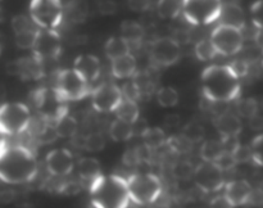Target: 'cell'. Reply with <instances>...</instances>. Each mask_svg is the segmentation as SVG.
<instances>
[{
  "label": "cell",
  "instance_id": "cell-1",
  "mask_svg": "<svg viewBox=\"0 0 263 208\" xmlns=\"http://www.w3.org/2000/svg\"><path fill=\"white\" fill-rule=\"evenodd\" d=\"M37 169V159L28 146L8 144L0 153V180L5 184L32 181Z\"/></svg>",
  "mask_w": 263,
  "mask_h": 208
},
{
  "label": "cell",
  "instance_id": "cell-2",
  "mask_svg": "<svg viewBox=\"0 0 263 208\" xmlns=\"http://www.w3.org/2000/svg\"><path fill=\"white\" fill-rule=\"evenodd\" d=\"M230 66H210L202 73L203 94L212 103H228L240 95V81Z\"/></svg>",
  "mask_w": 263,
  "mask_h": 208
},
{
  "label": "cell",
  "instance_id": "cell-3",
  "mask_svg": "<svg viewBox=\"0 0 263 208\" xmlns=\"http://www.w3.org/2000/svg\"><path fill=\"white\" fill-rule=\"evenodd\" d=\"M90 199L94 208H127V181L118 175H100L90 182Z\"/></svg>",
  "mask_w": 263,
  "mask_h": 208
},
{
  "label": "cell",
  "instance_id": "cell-4",
  "mask_svg": "<svg viewBox=\"0 0 263 208\" xmlns=\"http://www.w3.org/2000/svg\"><path fill=\"white\" fill-rule=\"evenodd\" d=\"M131 202L139 205L152 204L162 194V182L153 174H134L126 179Z\"/></svg>",
  "mask_w": 263,
  "mask_h": 208
},
{
  "label": "cell",
  "instance_id": "cell-5",
  "mask_svg": "<svg viewBox=\"0 0 263 208\" xmlns=\"http://www.w3.org/2000/svg\"><path fill=\"white\" fill-rule=\"evenodd\" d=\"M32 102L37 108L39 115L51 125H55L57 121L68 115V107L66 102L59 97L54 87L53 89L41 87L35 90L32 92Z\"/></svg>",
  "mask_w": 263,
  "mask_h": 208
},
{
  "label": "cell",
  "instance_id": "cell-6",
  "mask_svg": "<svg viewBox=\"0 0 263 208\" xmlns=\"http://www.w3.org/2000/svg\"><path fill=\"white\" fill-rule=\"evenodd\" d=\"M54 89L64 102L84 99L85 97L91 94L89 82L81 74L77 73L73 68L58 72Z\"/></svg>",
  "mask_w": 263,
  "mask_h": 208
},
{
  "label": "cell",
  "instance_id": "cell-7",
  "mask_svg": "<svg viewBox=\"0 0 263 208\" xmlns=\"http://www.w3.org/2000/svg\"><path fill=\"white\" fill-rule=\"evenodd\" d=\"M30 120V109L22 103H5L0 105V128L5 135L26 133Z\"/></svg>",
  "mask_w": 263,
  "mask_h": 208
},
{
  "label": "cell",
  "instance_id": "cell-8",
  "mask_svg": "<svg viewBox=\"0 0 263 208\" xmlns=\"http://www.w3.org/2000/svg\"><path fill=\"white\" fill-rule=\"evenodd\" d=\"M30 15L36 26L46 30H54L61 25L63 18V7L58 0H32Z\"/></svg>",
  "mask_w": 263,
  "mask_h": 208
},
{
  "label": "cell",
  "instance_id": "cell-9",
  "mask_svg": "<svg viewBox=\"0 0 263 208\" xmlns=\"http://www.w3.org/2000/svg\"><path fill=\"white\" fill-rule=\"evenodd\" d=\"M221 7V0H182V12L193 25H208L218 20Z\"/></svg>",
  "mask_w": 263,
  "mask_h": 208
},
{
  "label": "cell",
  "instance_id": "cell-10",
  "mask_svg": "<svg viewBox=\"0 0 263 208\" xmlns=\"http://www.w3.org/2000/svg\"><path fill=\"white\" fill-rule=\"evenodd\" d=\"M210 40L212 41L217 54L221 55H234L243 48L244 35L243 31L229 26L218 25L213 30Z\"/></svg>",
  "mask_w": 263,
  "mask_h": 208
},
{
  "label": "cell",
  "instance_id": "cell-11",
  "mask_svg": "<svg viewBox=\"0 0 263 208\" xmlns=\"http://www.w3.org/2000/svg\"><path fill=\"white\" fill-rule=\"evenodd\" d=\"M149 54L156 66L170 67L181 58V46L172 37H159L152 43Z\"/></svg>",
  "mask_w": 263,
  "mask_h": 208
},
{
  "label": "cell",
  "instance_id": "cell-12",
  "mask_svg": "<svg viewBox=\"0 0 263 208\" xmlns=\"http://www.w3.org/2000/svg\"><path fill=\"white\" fill-rule=\"evenodd\" d=\"M195 184L202 192H218L225 186L223 172L212 162H203L194 168Z\"/></svg>",
  "mask_w": 263,
  "mask_h": 208
},
{
  "label": "cell",
  "instance_id": "cell-13",
  "mask_svg": "<svg viewBox=\"0 0 263 208\" xmlns=\"http://www.w3.org/2000/svg\"><path fill=\"white\" fill-rule=\"evenodd\" d=\"M122 99L121 89L115 84H102L91 90V104L98 112H115Z\"/></svg>",
  "mask_w": 263,
  "mask_h": 208
},
{
  "label": "cell",
  "instance_id": "cell-14",
  "mask_svg": "<svg viewBox=\"0 0 263 208\" xmlns=\"http://www.w3.org/2000/svg\"><path fill=\"white\" fill-rule=\"evenodd\" d=\"M61 53V37L55 30L41 28L37 31L35 44L32 46V54L40 61L57 58Z\"/></svg>",
  "mask_w": 263,
  "mask_h": 208
},
{
  "label": "cell",
  "instance_id": "cell-15",
  "mask_svg": "<svg viewBox=\"0 0 263 208\" xmlns=\"http://www.w3.org/2000/svg\"><path fill=\"white\" fill-rule=\"evenodd\" d=\"M7 72L12 76L21 77L25 81H33L44 76L43 61L35 55L23 56L7 64Z\"/></svg>",
  "mask_w": 263,
  "mask_h": 208
},
{
  "label": "cell",
  "instance_id": "cell-16",
  "mask_svg": "<svg viewBox=\"0 0 263 208\" xmlns=\"http://www.w3.org/2000/svg\"><path fill=\"white\" fill-rule=\"evenodd\" d=\"M45 164L46 169L51 176H67L73 169V156L68 149H54L46 154Z\"/></svg>",
  "mask_w": 263,
  "mask_h": 208
},
{
  "label": "cell",
  "instance_id": "cell-17",
  "mask_svg": "<svg viewBox=\"0 0 263 208\" xmlns=\"http://www.w3.org/2000/svg\"><path fill=\"white\" fill-rule=\"evenodd\" d=\"M225 198L234 205H244L251 202L253 197V189L251 184L246 180H234V181L225 184Z\"/></svg>",
  "mask_w": 263,
  "mask_h": 208
},
{
  "label": "cell",
  "instance_id": "cell-18",
  "mask_svg": "<svg viewBox=\"0 0 263 208\" xmlns=\"http://www.w3.org/2000/svg\"><path fill=\"white\" fill-rule=\"evenodd\" d=\"M73 69L90 84L99 77L100 62L92 54H81L74 59Z\"/></svg>",
  "mask_w": 263,
  "mask_h": 208
},
{
  "label": "cell",
  "instance_id": "cell-19",
  "mask_svg": "<svg viewBox=\"0 0 263 208\" xmlns=\"http://www.w3.org/2000/svg\"><path fill=\"white\" fill-rule=\"evenodd\" d=\"M218 20L221 22L220 25L238 28L240 31H243L244 27H246V14H244V10L241 9L240 5L235 4V3L222 4Z\"/></svg>",
  "mask_w": 263,
  "mask_h": 208
},
{
  "label": "cell",
  "instance_id": "cell-20",
  "mask_svg": "<svg viewBox=\"0 0 263 208\" xmlns=\"http://www.w3.org/2000/svg\"><path fill=\"white\" fill-rule=\"evenodd\" d=\"M215 126L221 138H238L243 128L240 118L231 112H223L218 115L215 120Z\"/></svg>",
  "mask_w": 263,
  "mask_h": 208
},
{
  "label": "cell",
  "instance_id": "cell-21",
  "mask_svg": "<svg viewBox=\"0 0 263 208\" xmlns=\"http://www.w3.org/2000/svg\"><path fill=\"white\" fill-rule=\"evenodd\" d=\"M138 72V62L131 53L112 61V74L117 79L134 77Z\"/></svg>",
  "mask_w": 263,
  "mask_h": 208
},
{
  "label": "cell",
  "instance_id": "cell-22",
  "mask_svg": "<svg viewBox=\"0 0 263 208\" xmlns=\"http://www.w3.org/2000/svg\"><path fill=\"white\" fill-rule=\"evenodd\" d=\"M77 169H79V176L82 182H91L92 180L102 175V167H100L99 161L92 157H84L80 159L77 163Z\"/></svg>",
  "mask_w": 263,
  "mask_h": 208
},
{
  "label": "cell",
  "instance_id": "cell-23",
  "mask_svg": "<svg viewBox=\"0 0 263 208\" xmlns=\"http://www.w3.org/2000/svg\"><path fill=\"white\" fill-rule=\"evenodd\" d=\"M121 37L128 43V45L140 44L144 37V28L139 22L133 20H125L121 23Z\"/></svg>",
  "mask_w": 263,
  "mask_h": 208
},
{
  "label": "cell",
  "instance_id": "cell-24",
  "mask_svg": "<svg viewBox=\"0 0 263 208\" xmlns=\"http://www.w3.org/2000/svg\"><path fill=\"white\" fill-rule=\"evenodd\" d=\"M117 120L125 121L127 123H135L140 117V110H139L138 103L131 102V100L122 99L117 108L115 110Z\"/></svg>",
  "mask_w": 263,
  "mask_h": 208
},
{
  "label": "cell",
  "instance_id": "cell-25",
  "mask_svg": "<svg viewBox=\"0 0 263 208\" xmlns=\"http://www.w3.org/2000/svg\"><path fill=\"white\" fill-rule=\"evenodd\" d=\"M104 51L105 55H107L110 61H115V59L121 58V56L130 53V45H128L127 41L123 40L121 36H113V37L108 39L107 43H105Z\"/></svg>",
  "mask_w": 263,
  "mask_h": 208
},
{
  "label": "cell",
  "instance_id": "cell-26",
  "mask_svg": "<svg viewBox=\"0 0 263 208\" xmlns=\"http://www.w3.org/2000/svg\"><path fill=\"white\" fill-rule=\"evenodd\" d=\"M141 139L144 141V145L151 149V150L161 148V146L166 145L167 143L166 133L161 127H151L149 126L143 133Z\"/></svg>",
  "mask_w": 263,
  "mask_h": 208
},
{
  "label": "cell",
  "instance_id": "cell-27",
  "mask_svg": "<svg viewBox=\"0 0 263 208\" xmlns=\"http://www.w3.org/2000/svg\"><path fill=\"white\" fill-rule=\"evenodd\" d=\"M68 15V20L73 23H82L89 15V5L85 0H73L69 5L63 8V12Z\"/></svg>",
  "mask_w": 263,
  "mask_h": 208
},
{
  "label": "cell",
  "instance_id": "cell-28",
  "mask_svg": "<svg viewBox=\"0 0 263 208\" xmlns=\"http://www.w3.org/2000/svg\"><path fill=\"white\" fill-rule=\"evenodd\" d=\"M109 136L115 141H127L134 136L133 125L116 118L109 127Z\"/></svg>",
  "mask_w": 263,
  "mask_h": 208
},
{
  "label": "cell",
  "instance_id": "cell-29",
  "mask_svg": "<svg viewBox=\"0 0 263 208\" xmlns=\"http://www.w3.org/2000/svg\"><path fill=\"white\" fill-rule=\"evenodd\" d=\"M182 4L179 0H158L157 13L164 20H174L181 13Z\"/></svg>",
  "mask_w": 263,
  "mask_h": 208
},
{
  "label": "cell",
  "instance_id": "cell-30",
  "mask_svg": "<svg viewBox=\"0 0 263 208\" xmlns=\"http://www.w3.org/2000/svg\"><path fill=\"white\" fill-rule=\"evenodd\" d=\"M54 127H55L57 134H58V138H73L77 133L79 123H77L76 118L69 116L68 113L59 121H57Z\"/></svg>",
  "mask_w": 263,
  "mask_h": 208
},
{
  "label": "cell",
  "instance_id": "cell-31",
  "mask_svg": "<svg viewBox=\"0 0 263 208\" xmlns=\"http://www.w3.org/2000/svg\"><path fill=\"white\" fill-rule=\"evenodd\" d=\"M223 152L221 140H205L200 146V157L203 162H215Z\"/></svg>",
  "mask_w": 263,
  "mask_h": 208
},
{
  "label": "cell",
  "instance_id": "cell-32",
  "mask_svg": "<svg viewBox=\"0 0 263 208\" xmlns=\"http://www.w3.org/2000/svg\"><path fill=\"white\" fill-rule=\"evenodd\" d=\"M157 102L163 108H172L177 105L180 95L177 90L172 86H163L157 91Z\"/></svg>",
  "mask_w": 263,
  "mask_h": 208
},
{
  "label": "cell",
  "instance_id": "cell-33",
  "mask_svg": "<svg viewBox=\"0 0 263 208\" xmlns=\"http://www.w3.org/2000/svg\"><path fill=\"white\" fill-rule=\"evenodd\" d=\"M182 135L187 139L189 141H192L193 144L200 141L204 138V126L199 122L198 120H192L184 126L182 128Z\"/></svg>",
  "mask_w": 263,
  "mask_h": 208
},
{
  "label": "cell",
  "instance_id": "cell-34",
  "mask_svg": "<svg viewBox=\"0 0 263 208\" xmlns=\"http://www.w3.org/2000/svg\"><path fill=\"white\" fill-rule=\"evenodd\" d=\"M194 50L198 59H200L203 62L211 61V59H213L217 55V51H216L215 46H213L212 41L210 39H203V40L198 41Z\"/></svg>",
  "mask_w": 263,
  "mask_h": 208
},
{
  "label": "cell",
  "instance_id": "cell-35",
  "mask_svg": "<svg viewBox=\"0 0 263 208\" xmlns=\"http://www.w3.org/2000/svg\"><path fill=\"white\" fill-rule=\"evenodd\" d=\"M105 141L104 135L102 133H91L86 135L82 141V146L85 150L87 152H100L105 148Z\"/></svg>",
  "mask_w": 263,
  "mask_h": 208
},
{
  "label": "cell",
  "instance_id": "cell-36",
  "mask_svg": "<svg viewBox=\"0 0 263 208\" xmlns=\"http://www.w3.org/2000/svg\"><path fill=\"white\" fill-rule=\"evenodd\" d=\"M166 145H168L170 149H171L172 152H175V153L181 154L187 153V152L192 149L193 143L187 140V139L181 134V135H175L171 136V138H167Z\"/></svg>",
  "mask_w": 263,
  "mask_h": 208
},
{
  "label": "cell",
  "instance_id": "cell-37",
  "mask_svg": "<svg viewBox=\"0 0 263 208\" xmlns=\"http://www.w3.org/2000/svg\"><path fill=\"white\" fill-rule=\"evenodd\" d=\"M238 113L241 117L252 118L256 115H258V103L253 98H247V99L239 100L238 105H236Z\"/></svg>",
  "mask_w": 263,
  "mask_h": 208
},
{
  "label": "cell",
  "instance_id": "cell-38",
  "mask_svg": "<svg viewBox=\"0 0 263 208\" xmlns=\"http://www.w3.org/2000/svg\"><path fill=\"white\" fill-rule=\"evenodd\" d=\"M37 31L39 30L33 28V30L15 33V45L21 49H32L36 40V35H37Z\"/></svg>",
  "mask_w": 263,
  "mask_h": 208
},
{
  "label": "cell",
  "instance_id": "cell-39",
  "mask_svg": "<svg viewBox=\"0 0 263 208\" xmlns=\"http://www.w3.org/2000/svg\"><path fill=\"white\" fill-rule=\"evenodd\" d=\"M121 92H122L123 99L131 100V102H138V100H140L141 97H143L138 84H136L134 80L123 84V86L121 87Z\"/></svg>",
  "mask_w": 263,
  "mask_h": 208
},
{
  "label": "cell",
  "instance_id": "cell-40",
  "mask_svg": "<svg viewBox=\"0 0 263 208\" xmlns=\"http://www.w3.org/2000/svg\"><path fill=\"white\" fill-rule=\"evenodd\" d=\"M249 148H251L252 161L258 166L263 167V134L253 139Z\"/></svg>",
  "mask_w": 263,
  "mask_h": 208
},
{
  "label": "cell",
  "instance_id": "cell-41",
  "mask_svg": "<svg viewBox=\"0 0 263 208\" xmlns=\"http://www.w3.org/2000/svg\"><path fill=\"white\" fill-rule=\"evenodd\" d=\"M213 163H215L216 166H217L222 172L230 171V169H233L234 167L238 164L236 163L235 158H234L233 153H231V152H226V150H223L222 153L220 154V157H218V158L216 159Z\"/></svg>",
  "mask_w": 263,
  "mask_h": 208
},
{
  "label": "cell",
  "instance_id": "cell-42",
  "mask_svg": "<svg viewBox=\"0 0 263 208\" xmlns=\"http://www.w3.org/2000/svg\"><path fill=\"white\" fill-rule=\"evenodd\" d=\"M12 28H13V31H14V33H20V32H23V31L33 30L32 20H30V18L25 14L14 15V17L12 18Z\"/></svg>",
  "mask_w": 263,
  "mask_h": 208
},
{
  "label": "cell",
  "instance_id": "cell-43",
  "mask_svg": "<svg viewBox=\"0 0 263 208\" xmlns=\"http://www.w3.org/2000/svg\"><path fill=\"white\" fill-rule=\"evenodd\" d=\"M35 139L39 144H43V145H45V144L54 143V141L58 139V134H57L54 125L48 123V125H46V127L44 128V130L41 131V133L39 134Z\"/></svg>",
  "mask_w": 263,
  "mask_h": 208
},
{
  "label": "cell",
  "instance_id": "cell-44",
  "mask_svg": "<svg viewBox=\"0 0 263 208\" xmlns=\"http://www.w3.org/2000/svg\"><path fill=\"white\" fill-rule=\"evenodd\" d=\"M81 180L76 181V180H71V181H63L61 182L57 190H58L59 194L63 195H76L79 194L82 190V184Z\"/></svg>",
  "mask_w": 263,
  "mask_h": 208
},
{
  "label": "cell",
  "instance_id": "cell-45",
  "mask_svg": "<svg viewBox=\"0 0 263 208\" xmlns=\"http://www.w3.org/2000/svg\"><path fill=\"white\" fill-rule=\"evenodd\" d=\"M252 22L258 30H263V0H257L251 7Z\"/></svg>",
  "mask_w": 263,
  "mask_h": 208
},
{
  "label": "cell",
  "instance_id": "cell-46",
  "mask_svg": "<svg viewBox=\"0 0 263 208\" xmlns=\"http://www.w3.org/2000/svg\"><path fill=\"white\" fill-rule=\"evenodd\" d=\"M174 174L179 179H189L194 174V168H193V166L189 162H179L174 167Z\"/></svg>",
  "mask_w": 263,
  "mask_h": 208
},
{
  "label": "cell",
  "instance_id": "cell-47",
  "mask_svg": "<svg viewBox=\"0 0 263 208\" xmlns=\"http://www.w3.org/2000/svg\"><path fill=\"white\" fill-rule=\"evenodd\" d=\"M233 156L235 158L236 163H244V162H248L252 159V153H251V148L247 145H241L239 144L233 152Z\"/></svg>",
  "mask_w": 263,
  "mask_h": 208
},
{
  "label": "cell",
  "instance_id": "cell-48",
  "mask_svg": "<svg viewBox=\"0 0 263 208\" xmlns=\"http://www.w3.org/2000/svg\"><path fill=\"white\" fill-rule=\"evenodd\" d=\"M118 9V5L115 0H100L98 3V12L103 15H113L116 14Z\"/></svg>",
  "mask_w": 263,
  "mask_h": 208
},
{
  "label": "cell",
  "instance_id": "cell-49",
  "mask_svg": "<svg viewBox=\"0 0 263 208\" xmlns=\"http://www.w3.org/2000/svg\"><path fill=\"white\" fill-rule=\"evenodd\" d=\"M152 0H127V7L135 13H144L149 10Z\"/></svg>",
  "mask_w": 263,
  "mask_h": 208
},
{
  "label": "cell",
  "instance_id": "cell-50",
  "mask_svg": "<svg viewBox=\"0 0 263 208\" xmlns=\"http://www.w3.org/2000/svg\"><path fill=\"white\" fill-rule=\"evenodd\" d=\"M230 68L233 69L234 73L241 79V77H246L249 73V64L246 61H234L233 63L229 64Z\"/></svg>",
  "mask_w": 263,
  "mask_h": 208
},
{
  "label": "cell",
  "instance_id": "cell-51",
  "mask_svg": "<svg viewBox=\"0 0 263 208\" xmlns=\"http://www.w3.org/2000/svg\"><path fill=\"white\" fill-rule=\"evenodd\" d=\"M163 125L166 126L167 128H177L180 125H181V117L176 113H171V115H167L164 117Z\"/></svg>",
  "mask_w": 263,
  "mask_h": 208
},
{
  "label": "cell",
  "instance_id": "cell-52",
  "mask_svg": "<svg viewBox=\"0 0 263 208\" xmlns=\"http://www.w3.org/2000/svg\"><path fill=\"white\" fill-rule=\"evenodd\" d=\"M210 208H234V205L225 198V195H218L211 202Z\"/></svg>",
  "mask_w": 263,
  "mask_h": 208
},
{
  "label": "cell",
  "instance_id": "cell-53",
  "mask_svg": "<svg viewBox=\"0 0 263 208\" xmlns=\"http://www.w3.org/2000/svg\"><path fill=\"white\" fill-rule=\"evenodd\" d=\"M249 125L252 130H263V117L256 115L254 117L249 118Z\"/></svg>",
  "mask_w": 263,
  "mask_h": 208
},
{
  "label": "cell",
  "instance_id": "cell-54",
  "mask_svg": "<svg viewBox=\"0 0 263 208\" xmlns=\"http://www.w3.org/2000/svg\"><path fill=\"white\" fill-rule=\"evenodd\" d=\"M254 41H256L257 45L263 50V30H258L257 28V32L254 33Z\"/></svg>",
  "mask_w": 263,
  "mask_h": 208
},
{
  "label": "cell",
  "instance_id": "cell-55",
  "mask_svg": "<svg viewBox=\"0 0 263 208\" xmlns=\"http://www.w3.org/2000/svg\"><path fill=\"white\" fill-rule=\"evenodd\" d=\"M8 135H5L4 131L0 128V153H2L3 150H4L5 146L8 145V139H7Z\"/></svg>",
  "mask_w": 263,
  "mask_h": 208
},
{
  "label": "cell",
  "instance_id": "cell-56",
  "mask_svg": "<svg viewBox=\"0 0 263 208\" xmlns=\"http://www.w3.org/2000/svg\"><path fill=\"white\" fill-rule=\"evenodd\" d=\"M58 2L59 3H61V4H62V7H67V5H69V4H71V3L72 2H73V0H58Z\"/></svg>",
  "mask_w": 263,
  "mask_h": 208
},
{
  "label": "cell",
  "instance_id": "cell-57",
  "mask_svg": "<svg viewBox=\"0 0 263 208\" xmlns=\"http://www.w3.org/2000/svg\"><path fill=\"white\" fill-rule=\"evenodd\" d=\"M3 45H4V37H3V35H2V33H0V53H2Z\"/></svg>",
  "mask_w": 263,
  "mask_h": 208
},
{
  "label": "cell",
  "instance_id": "cell-58",
  "mask_svg": "<svg viewBox=\"0 0 263 208\" xmlns=\"http://www.w3.org/2000/svg\"><path fill=\"white\" fill-rule=\"evenodd\" d=\"M4 21V12H3V9L0 8V22H3Z\"/></svg>",
  "mask_w": 263,
  "mask_h": 208
},
{
  "label": "cell",
  "instance_id": "cell-59",
  "mask_svg": "<svg viewBox=\"0 0 263 208\" xmlns=\"http://www.w3.org/2000/svg\"><path fill=\"white\" fill-rule=\"evenodd\" d=\"M159 208H170L168 205H162V207H159Z\"/></svg>",
  "mask_w": 263,
  "mask_h": 208
},
{
  "label": "cell",
  "instance_id": "cell-60",
  "mask_svg": "<svg viewBox=\"0 0 263 208\" xmlns=\"http://www.w3.org/2000/svg\"><path fill=\"white\" fill-rule=\"evenodd\" d=\"M262 66H263V50H262Z\"/></svg>",
  "mask_w": 263,
  "mask_h": 208
},
{
  "label": "cell",
  "instance_id": "cell-61",
  "mask_svg": "<svg viewBox=\"0 0 263 208\" xmlns=\"http://www.w3.org/2000/svg\"><path fill=\"white\" fill-rule=\"evenodd\" d=\"M0 2H2V0H0Z\"/></svg>",
  "mask_w": 263,
  "mask_h": 208
}]
</instances>
